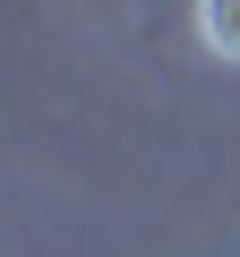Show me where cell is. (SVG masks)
Segmentation results:
<instances>
[{"label": "cell", "instance_id": "1", "mask_svg": "<svg viewBox=\"0 0 240 257\" xmlns=\"http://www.w3.org/2000/svg\"><path fill=\"white\" fill-rule=\"evenodd\" d=\"M197 43L214 60H240V0H197Z\"/></svg>", "mask_w": 240, "mask_h": 257}]
</instances>
